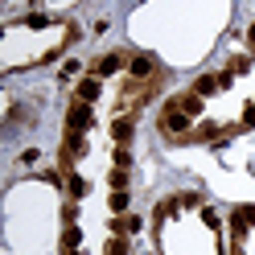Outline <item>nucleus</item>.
Here are the masks:
<instances>
[{"instance_id":"nucleus-1","label":"nucleus","mask_w":255,"mask_h":255,"mask_svg":"<svg viewBox=\"0 0 255 255\" xmlns=\"http://www.w3.org/2000/svg\"><path fill=\"white\" fill-rule=\"evenodd\" d=\"M185 128H189V116H185V111L169 99V103H165V111H161V132H165L169 140H189Z\"/></svg>"},{"instance_id":"nucleus-2","label":"nucleus","mask_w":255,"mask_h":255,"mask_svg":"<svg viewBox=\"0 0 255 255\" xmlns=\"http://www.w3.org/2000/svg\"><path fill=\"white\" fill-rule=\"evenodd\" d=\"M66 128H70V132H87V128H91V103H83V99L70 103V111H66Z\"/></svg>"},{"instance_id":"nucleus-3","label":"nucleus","mask_w":255,"mask_h":255,"mask_svg":"<svg viewBox=\"0 0 255 255\" xmlns=\"http://www.w3.org/2000/svg\"><path fill=\"white\" fill-rule=\"evenodd\" d=\"M128 74H132L136 83H140V78H156V74H161V70H156V62H152L148 54H136L132 62H128Z\"/></svg>"},{"instance_id":"nucleus-4","label":"nucleus","mask_w":255,"mask_h":255,"mask_svg":"<svg viewBox=\"0 0 255 255\" xmlns=\"http://www.w3.org/2000/svg\"><path fill=\"white\" fill-rule=\"evenodd\" d=\"M99 91H103L99 74H91V78H83V83H78V99H83V103H95V99H99Z\"/></svg>"},{"instance_id":"nucleus-5","label":"nucleus","mask_w":255,"mask_h":255,"mask_svg":"<svg viewBox=\"0 0 255 255\" xmlns=\"http://www.w3.org/2000/svg\"><path fill=\"white\" fill-rule=\"evenodd\" d=\"M120 66H124V54H107V58H99V62H95L91 70H95V74L103 78V74H111V70H120Z\"/></svg>"},{"instance_id":"nucleus-6","label":"nucleus","mask_w":255,"mask_h":255,"mask_svg":"<svg viewBox=\"0 0 255 255\" xmlns=\"http://www.w3.org/2000/svg\"><path fill=\"white\" fill-rule=\"evenodd\" d=\"M132 124H136V116H120V120H116V140H120V144L132 140Z\"/></svg>"},{"instance_id":"nucleus-7","label":"nucleus","mask_w":255,"mask_h":255,"mask_svg":"<svg viewBox=\"0 0 255 255\" xmlns=\"http://www.w3.org/2000/svg\"><path fill=\"white\" fill-rule=\"evenodd\" d=\"M251 45H255V25H251Z\"/></svg>"}]
</instances>
